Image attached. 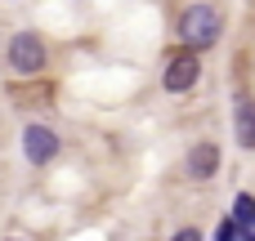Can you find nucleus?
<instances>
[{"mask_svg": "<svg viewBox=\"0 0 255 241\" xmlns=\"http://www.w3.org/2000/svg\"><path fill=\"white\" fill-rule=\"evenodd\" d=\"M197 76H202V63H197V54L188 49V54L170 58V67H166L161 85H166L170 94H184V89H193V85H197Z\"/></svg>", "mask_w": 255, "mask_h": 241, "instance_id": "3", "label": "nucleus"}, {"mask_svg": "<svg viewBox=\"0 0 255 241\" xmlns=\"http://www.w3.org/2000/svg\"><path fill=\"white\" fill-rule=\"evenodd\" d=\"M179 36H184L193 49L215 45V36H220V13H215V4H188V9L179 13Z\"/></svg>", "mask_w": 255, "mask_h": 241, "instance_id": "1", "label": "nucleus"}, {"mask_svg": "<svg viewBox=\"0 0 255 241\" xmlns=\"http://www.w3.org/2000/svg\"><path fill=\"white\" fill-rule=\"evenodd\" d=\"M58 134L54 130H45V125H27L22 130V152H27V161H36V165H45V161H54L58 157Z\"/></svg>", "mask_w": 255, "mask_h": 241, "instance_id": "4", "label": "nucleus"}, {"mask_svg": "<svg viewBox=\"0 0 255 241\" xmlns=\"http://www.w3.org/2000/svg\"><path fill=\"white\" fill-rule=\"evenodd\" d=\"M170 241H202V233H197V228H179Z\"/></svg>", "mask_w": 255, "mask_h": 241, "instance_id": "9", "label": "nucleus"}, {"mask_svg": "<svg viewBox=\"0 0 255 241\" xmlns=\"http://www.w3.org/2000/svg\"><path fill=\"white\" fill-rule=\"evenodd\" d=\"M220 170V148L215 143H193L188 148V174L193 179H211Z\"/></svg>", "mask_w": 255, "mask_h": 241, "instance_id": "5", "label": "nucleus"}, {"mask_svg": "<svg viewBox=\"0 0 255 241\" xmlns=\"http://www.w3.org/2000/svg\"><path fill=\"white\" fill-rule=\"evenodd\" d=\"M233 224H242L247 233L255 228V197H238V206H233Z\"/></svg>", "mask_w": 255, "mask_h": 241, "instance_id": "6", "label": "nucleus"}, {"mask_svg": "<svg viewBox=\"0 0 255 241\" xmlns=\"http://www.w3.org/2000/svg\"><path fill=\"white\" fill-rule=\"evenodd\" d=\"M215 241H238V224H233V219H224V228L215 233Z\"/></svg>", "mask_w": 255, "mask_h": 241, "instance_id": "8", "label": "nucleus"}, {"mask_svg": "<svg viewBox=\"0 0 255 241\" xmlns=\"http://www.w3.org/2000/svg\"><path fill=\"white\" fill-rule=\"evenodd\" d=\"M238 134H242V143L255 148V107L251 103H242V116H238Z\"/></svg>", "mask_w": 255, "mask_h": 241, "instance_id": "7", "label": "nucleus"}, {"mask_svg": "<svg viewBox=\"0 0 255 241\" xmlns=\"http://www.w3.org/2000/svg\"><path fill=\"white\" fill-rule=\"evenodd\" d=\"M238 241H255V233H242V237H238Z\"/></svg>", "mask_w": 255, "mask_h": 241, "instance_id": "10", "label": "nucleus"}, {"mask_svg": "<svg viewBox=\"0 0 255 241\" xmlns=\"http://www.w3.org/2000/svg\"><path fill=\"white\" fill-rule=\"evenodd\" d=\"M9 63H13V72L36 76V72L45 67V45H40L31 31H18V36L9 40Z\"/></svg>", "mask_w": 255, "mask_h": 241, "instance_id": "2", "label": "nucleus"}]
</instances>
